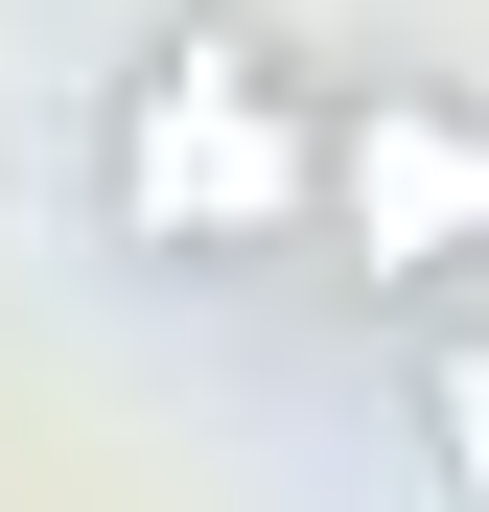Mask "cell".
Instances as JSON below:
<instances>
[{"instance_id": "obj_3", "label": "cell", "mask_w": 489, "mask_h": 512, "mask_svg": "<svg viewBox=\"0 0 489 512\" xmlns=\"http://www.w3.org/2000/svg\"><path fill=\"white\" fill-rule=\"evenodd\" d=\"M396 443H420L443 512H489V303H420V326H396Z\"/></svg>"}, {"instance_id": "obj_1", "label": "cell", "mask_w": 489, "mask_h": 512, "mask_svg": "<svg viewBox=\"0 0 489 512\" xmlns=\"http://www.w3.org/2000/svg\"><path fill=\"white\" fill-rule=\"evenodd\" d=\"M326 70H280L257 24H163V47H117V94H94V210H117V256H280V233H326Z\"/></svg>"}, {"instance_id": "obj_2", "label": "cell", "mask_w": 489, "mask_h": 512, "mask_svg": "<svg viewBox=\"0 0 489 512\" xmlns=\"http://www.w3.org/2000/svg\"><path fill=\"white\" fill-rule=\"evenodd\" d=\"M326 233H350L373 280H420V303H489V94L373 70V94L326 117Z\"/></svg>"}]
</instances>
